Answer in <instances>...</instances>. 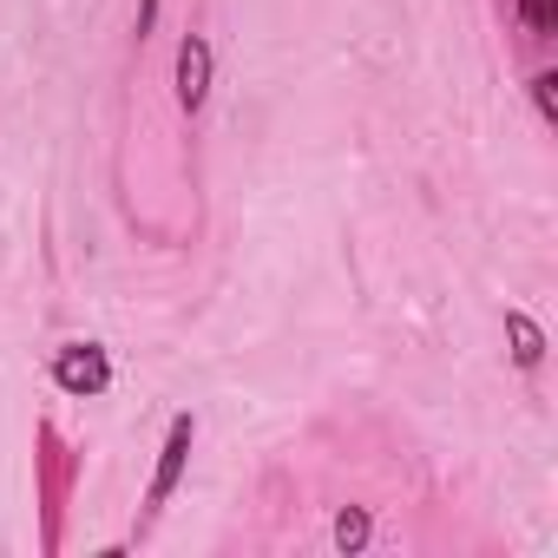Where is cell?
I'll use <instances>...</instances> for the list:
<instances>
[{
    "label": "cell",
    "instance_id": "6da1fadb",
    "mask_svg": "<svg viewBox=\"0 0 558 558\" xmlns=\"http://www.w3.org/2000/svg\"><path fill=\"white\" fill-rule=\"evenodd\" d=\"M53 381L86 401V395H106V388H112V362H106L99 342H66V349L53 355Z\"/></svg>",
    "mask_w": 558,
    "mask_h": 558
},
{
    "label": "cell",
    "instance_id": "7a4b0ae2",
    "mask_svg": "<svg viewBox=\"0 0 558 558\" xmlns=\"http://www.w3.org/2000/svg\"><path fill=\"white\" fill-rule=\"evenodd\" d=\"M191 440H197V421H191V414H178V421H171V434H165V447H158V473H151V486H145V512H158V506L178 493L184 460H191Z\"/></svg>",
    "mask_w": 558,
    "mask_h": 558
},
{
    "label": "cell",
    "instance_id": "3957f363",
    "mask_svg": "<svg viewBox=\"0 0 558 558\" xmlns=\"http://www.w3.org/2000/svg\"><path fill=\"white\" fill-rule=\"evenodd\" d=\"M204 99H210V40L184 34V47H178V106L197 112Z\"/></svg>",
    "mask_w": 558,
    "mask_h": 558
},
{
    "label": "cell",
    "instance_id": "277c9868",
    "mask_svg": "<svg viewBox=\"0 0 558 558\" xmlns=\"http://www.w3.org/2000/svg\"><path fill=\"white\" fill-rule=\"evenodd\" d=\"M506 342H512V362H519V368H538V362H545V329H538L525 310H506Z\"/></svg>",
    "mask_w": 558,
    "mask_h": 558
},
{
    "label": "cell",
    "instance_id": "5b68a950",
    "mask_svg": "<svg viewBox=\"0 0 558 558\" xmlns=\"http://www.w3.org/2000/svg\"><path fill=\"white\" fill-rule=\"evenodd\" d=\"M519 27L532 40H551L558 34V0H519Z\"/></svg>",
    "mask_w": 558,
    "mask_h": 558
},
{
    "label": "cell",
    "instance_id": "8992f818",
    "mask_svg": "<svg viewBox=\"0 0 558 558\" xmlns=\"http://www.w3.org/2000/svg\"><path fill=\"white\" fill-rule=\"evenodd\" d=\"M336 545H342V551H362V545H368V512H362V506H349V512L336 519Z\"/></svg>",
    "mask_w": 558,
    "mask_h": 558
},
{
    "label": "cell",
    "instance_id": "52a82bcc",
    "mask_svg": "<svg viewBox=\"0 0 558 558\" xmlns=\"http://www.w3.org/2000/svg\"><path fill=\"white\" fill-rule=\"evenodd\" d=\"M532 106L538 119H558V73H532Z\"/></svg>",
    "mask_w": 558,
    "mask_h": 558
}]
</instances>
